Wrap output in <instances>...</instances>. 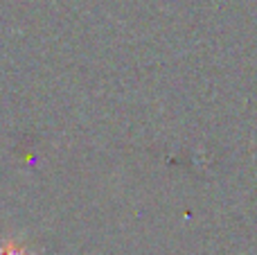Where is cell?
I'll return each mask as SVG.
<instances>
[{
  "instance_id": "obj_1",
  "label": "cell",
  "mask_w": 257,
  "mask_h": 255,
  "mask_svg": "<svg viewBox=\"0 0 257 255\" xmlns=\"http://www.w3.org/2000/svg\"><path fill=\"white\" fill-rule=\"evenodd\" d=\"M0 255H30V251L16 239H7L0 244Z\"/></svg>"
}]
</instances>
